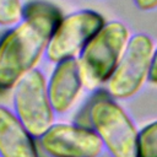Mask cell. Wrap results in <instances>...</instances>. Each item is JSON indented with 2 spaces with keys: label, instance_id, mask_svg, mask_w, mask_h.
Returning <instances> with one entry per match:
<instances>
[{
  "label": "cell",
  "instance_id": "obj_5",
  "mask_svg": "<svg viewBox=\"0 0 157 157\" xmlns=\"http://www.w3.org/2000/svg\"><path fill=\"white\" fill-rule=\"evenodd\" d=\"M155 45L146 33L130 37L125 52L105 83L107 93L113 99H129L135 96L148 80Z\"/></svg>",
  "mask_w": 157,
  "mask_h": 157
},
{
  "label": "cell",
  "instance_id": "obj_10",
  "mask_svg": "<svg viewBox=\"0 0 157 157\" xmlns=\"http://www.w3.org/2000/svg\"><path fill=\"white\" fill-rule=\"evenodd\" d=\"M137 157H157V120L139 131Z\"/></svg>",
  "mask_w": 157,
  "mask_h": 157
},
{
  "label": "cell",
  "instance_id": "obj_9",
  "mask_svg": "<svg viewBox=\"0 0 157 157\" xmlns=\"http://www.w3.org/2000/svg\"><path fill=\"white\" fill-rule=\"evenodd\" d=\"M0 157H39L34 137L17 115L0 104Z\"/></svg>",
  "mask_w": 157,
  "mask_h": 157
},
{
  "label": "cell",
  "instance_id": "obj_6",
  "mask_svg": "<svg viewBox=\"0 0 157 157\" xmlns=\"http://www.w3.org/2000/svg\"><path fill=\"white\" fill-rule=\"evenodd\" d=\"M104 25V17L90 9L78 10L61 17L45 50V58L54 64L67 59H77Z\"/></svg>",
  "mask_w": 157,
  "mask_h": 157
},
{
  "label": "cell",
  "instance_id": "obj_13",
  "mask_svg": "<svg viewBox=\"0 0 157 157\" xmlns=\"http://www.w3.org/2000/svg\"><path fill=\"white\" fill-rule=\"evenodd\" d=\"M147 81L152 85H157V48H155V52L152 55V61H151V67H150Z\"/></svg>",
  "mask_w": 157,
  "mask_h": 157
},
{
  "label": "cell",
  "instance_id": "obj_11",
  "mask_svg": "<svg viewBox=\"0 0 157 157\" xmlns=\"http://www.w3.org/2000/svg\"><path fill=\"white\" fill-rule=\"evenodd\" d=\"M25 16L21 0H0V26L13 27Z\"/></svg>",
  "mask_w": 157,
  "mask_h": 157
},
{
  "label": "cell",
  "instance_id": "obj_1",
  "mask_svg": "<svg viewBox=\"0 0 157 157\" xmlns=\"http://www.w3.org/2000/svg\"><path fill=\"white\" fill-rule=\"evenodd\" d=\"M61 17L55 6L44 1L25 6L23 18L0 39V92L13 90L28 72L37 69Z\"/></svg>",
  "mask_w": 157,
  "mask_h": 157
},
{
  "label": "cell",
  "instance_id": "obj_3",
  "mask_svg": "<svg viewBox=\"0 0 157 157\" xmlns=\"http://www.w3.org/2000/svg\"><path fill=\"white\" fill-rule=\"evenodd\" d=\"M87 120L112 157H137L139 131L109 94L93 99L87 108Z\"/></svg>",
  "mask_w": 157,
  "mask_h": 157
},
{
  "label": "cell",
  "instance_id": "obj_12",
  "mask_svg": "<svg viewBox=\"0 0 157 157\" xmlns=\"http://www.w3.org/2000/svg\"><path fill=\"white\" fill-rule=\"evenodd\" d=\"M135 6L145 12L153 11L157 9V0H132Z\"/></svg>",
  "mask_w": 157,
  "mask_h": 157
},
{
  "label": "cell",
  "instance_id": "obj_2",
  "mask_svg": "<svg viewBox=\"0 0 157 157\" xmlns=\"http://www.w3.org/2000/svg\"><path fill=\"white\" fill-rule=\"evenodd\" d=\"M130 37L129 28L123 22H105L77 58L83 87L94 90L107 83L117 69Z\"/></svg>",
  "mask_w": 157,
  "mask_h": 157
},
{
  "label": "cell",
  "instance_id": "obj_8",
  "mask_svg": "<svg viewBox=\"0 0 157 157\" xmlns=\"http://www.w3.org/2000/svg\"><path fill=\"white\" fill-rule=\"evenodd\" d=\"M83 87L77 59L55 64L48 80V92L55 114L67 113L77 101Z\"/></svg>",
  "mask_w": 157,
  "mask_h": 157
},
{
  "label": "cell",
  "instance_id": "obj_4",
  "mask_svg": "<svg viewBox=\"0 0 157 157\" xmlns=\"http://www.w3.org/2000/svg\"><path fill=\"white\" fill-rule=\"evenodd\" d=\"M13 113L34 139L54 125L55 112L42 70H32L13 87Z\"/></svg>",
  "mask_w": 157,
  "mask_h": 157
},
{
  "label": "cell",
  "instance_id": "obj_7",
  "mask_svg": "<svg viewBox=\"0 0 157 157\" xmlns=\"http://www.w3.org/2000/svg\"><path fill=\"white\" fill-rule=\"evenodd\" d=\"M38 140L47 157H98L104 148L92 128L78 124H54Z\"/></svg>",
  "mask_w": 157,
  "mask_h": 157
}]
</instances>
